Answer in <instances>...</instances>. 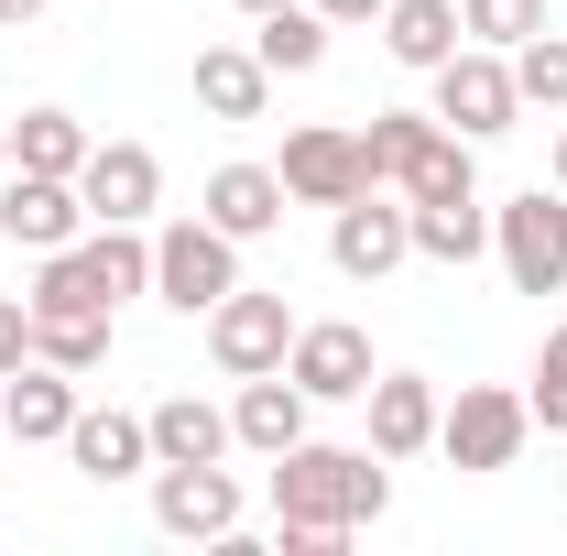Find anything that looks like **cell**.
<instances>
[{
	"label": "cell",
	"mask_w": 567,
	"mask_h": 556,
	"mask_svg": "<svg viewBox=\"0 0 567 556\" xmlns=\"http://www.w3.org/2000/svg\"><path fill=\"white\" fill-rule=\"evenodd\" d=\"M284 197H295V208H350L360 186H371V175H360V132H339V121H306V132H284Z\"/></svg>",
	"instance_id": "30bf717a"
},
{
	"label": "cell",
	"mask_w": 567,
	"mask_h": 556,
	"mask_svg": "<svg viewBox=\"0 0 567 556\" xmlns=\"http://www.w3.org/2000/svg\"><path fill=\"white\" fill-rule=\"evenodd\" d=\"M328 262H339L350 284L404 274V262H415V208H393L382 186H360L350 208H328Z\"/></svg>",
	"instance_id": "52a82bcc"
},
{
	"label": "cell",
	"mask_w": 567,
	"mask_h": 556,
	"mask_svg": "<svg viewBox=\"0 0 567 556\" xmlns=\"http://www.w3.org/2000/svg\"><path fill=\"white\" fill-rule=\"evenodd\" d=\"M229 284H240V240H229L218 218H175V229H153V295H164L175 317H208Z\"/></svg>",
	"instance_id": "7a4b0ae2"
},
{
	"label": "cell",
	"mask_w": 567,
	"mask_h": 556,
	"mask_svg": "<svg viewBox=\"0 0 567 556\" xmlns=\"http://www.w3.org/2000/svg\"><path fill=\"white\" fill-rule=\"evenodd\" d=\"M360 404H371V447H382V459H425V447H436V415H447L425 371H371Z\"/></svg>",
	"instance_id": "4fadbf2b"
},
{
	"label": "cell",
	"mask_w": 567,
	"mask_h": 556,
	"mask_svg": "<svg viewBox=\"0 0 567 556\" xmlns=\"http://www.w3.org/2000/svg\"><path fill=\"white\" fill-rule=\"evenodd\" d=\"M66 425H76V371L22 360L11 393H0V436H22V447H66Z\"/></svg>",
	"instance_id": "5bb4252c"
},
{
	"label": "cell",
	"mask_w": 567,
	"mask_h": 556,
	"mask_svg": "<svg viewBox=\"0 0 567 556\" xmlns=\"http://www.w3.org/2000/svg\"><path fill=\"white\" fill-rule=\"evenodd\" d=\"M458 22H470V44H502V55H513V44L546 33L557 11H546V0H458Z\"/></svg>",
	"instance_id": "4316f807"
},
{
	"label": "cell",
	"mask_w": 567,
	"mask_h": 556,
	"mask_svg": "<svg viewBox=\"0 0 567 556\" xmlns=\"http://www.w3.org/2000/svg\"><path fill=\"white\" fill-rule=\"evenodd\" d=\"M284 349H295V306L262 295V284H229L208 306V360L229 382H251V371H284Z\"/></svg>",
	"instance_id": "8992f818"
},
{
	"label": "cell",
	"mask_w": 567,
	"mask_h": 556,
	"mask_svg": "<svg viewBox=\"0 0 567 556\" xmlns=\"http://www.w3.org/2000/svg\"><path fill=\"white\" fill-rule=\"evenodd\" d=\"M229 11H251V22H262V11H284V0H229Z\"/></svg>",
	"instance_id": "1f68e13d"
},
{
	"label": "cell",
	"mask_w": 567,
	"mask_h": 556,
	"mask_svg": "<svg viewBox=\"0 0 567 556\" xmlns=\"http://www.w3.org/2000/svg\"><path fill=\"white\" fill-rule=\"evenodd\" d=\"M76 197H87L99 229H142V218L164 208V164H153V142H87Z\"/></svg>",
	"instance_id": "9c48e42d"
},
{
	"label": "cell",
	"mask_w": 567,
	"mask_h": 556,
	"mask_svg": "<svg viewBox=\"0 0 567 556\" xmlns=\"http://www.w3.org/2000/svg\"><path fill=\"white\" fill-rule=\"evenodd\" d=\"M557 186H567V132H557Z\"/></svg>",
	"instance_id": "836d02e7"
},
{
	"label": "cell",
	"mask_w": 567,
	"mask_h": 556,
	"mask_svg": "<svg viewBox=\"0 0 567 556\" xmlns=\"http://www.w3.org/2000/svg\"><path fill=\"white\" fill-rule=\"evenodd\" d=\"M284 208H295V197H284V175H274V164H218V175H208V197H197V218H218L229 240H274V229H284Z\"/></svg>",
	"instance_id": "9a60e30c"
},
{
	"label": "cell",
	"mask_w": 567,
	"mask_h": 556,
	"mask_svg": "<svg viewBox=\"0 0 567 556\" xmlns=\"http://www.w3.org/2000/svg\"><path fill=\"white\" fill-rule=\"evenodd\" d=\"M33 11H44V0H0V33H22V22H33Z\"/></svg>",
	"instance_id": "4dcf8cb0"
},
{
	"label": "cell",
	"mask_w": 567,
	"mask_h": 556,
	"mask_svg": "<svg viewBox=\"0 0 567 556\" xmlns=\"http://www.w3.org/2000/svg\"><path fill=\"white\" fill-rule=\"evenodd\" d=\"M492 251L513 274V295H567V186L557 197L524 186L513 208H492Z\"/></svg>",
	"instance_id": "3957f363"
},
{
	"label": "cell",
	"mask_w": 567,
	"mask_h": 556,
	"mask_svg": "<svg viewBox=\"0 0 567 556\" xmlns=\"http://www.w3.org/2000/svg\"><path fill=\"white\" fill-rule=\"evenodd\" d=\"M524 404H535L546 436H567V328H546V349H535V393H524Z\"/></svg>",
	"instance_id": "83f0119b"
},
{
	"label": "cell",
	"mask_w": 567,
	"mask_h": 556,
	"mask_svg": "<svg viewBox=\"0 0 567 556\" xmlns=\"http://www.w3.org/2000/svg\"><path fill=\"white\" fill-rule=\"evenodd\" d=\"M11 164H22V175H76V164H87V121H76V110H22V121H11Z\"/></svg>",
	"instance_id": "cb8c5ba5"
},
{
	"label": "cell",
	"mask_w": 567,
	"mask_h": 556,
	"mask_svg": "<svg viewBox=\"0 0 567 556\" xmlns=\"http://www.w3.org/2000/svg\"><path fill=\"white\" fill-rule=\"evenodd\" d=\"M328 33H339V22H328L317 0H284V11L251 22V55H262L274 76H317V66H328Z\"/></svg>",
	"instance_id": "ffe728a7"
},
{
	"label": "cell",
	"mask_w": 567,
	"mask_h": 556,
	"mask_svg": "<svg viewBox=\"0 0 567 556\" xmlns=\"http://www.w3.org/2000/svg\"><path fill=\"white\" fill-rule=\"evenodd\" d=\"M328 22H382V0H317Z\"/></svg>",
	"instance_id": "f546056e"
},
{
	"label": "cell",
	"mask_w": 567,
	"mask_h": 556,
	"mask_svg": "<svg viewBox=\"0 0 567 556\" xmlns=\"http://www.w3.org/2000/svg\"><path fill=\"white\" fill-rule=\"evenodd\" d=\"M295 436H306V382H295V371H251V382H240V404H229V447L284 459Z\"/></svg>",
	"instance_id": "e0dca14e"
},
{
	"label": "cell",
	"mask_w": 567,
	"mask_h": 556,
	"mask_svg": "<svg viewBox=\"0 0 567 556\" xmlns=\"http://www.w3.org/2000/svg\"><path fill=\"white\" fill-rule=\"evenodd\" d=\"M524 436H535V404L502 393V382H458V404L436 415V447H447L458 470H513Z\"/></svg>",
	"instance_id": "5b68a950"
},
{
	"label": "cell",
	"mask_w": 567,
	"mask_h": 556,
	"mask_svg": "<svg viewBox=\"0 0 567 556\" xmlns=\"http://www.w3.org/2000/svg\"><path fill=\"white\" fill-rule=\"evenodd\" d=\"M284 371L306 382V404H360L371 393V339H360L350 317H317V328H295Z\"/></svg>",
	"instance_id": "8fae6325"
},
{
	"label": "cell",
	"mask_w": 567,
	"mask_h": 556,
	"mask_svg": "<svg viewBox=\"0 0 567 556\" xmlns=\"http://www.w3.org/2000/svg\"><path fill=\"white\" fill-rule=\"evenodd\" d=\"M415 208V197H404ZM415 251L425 262H481L492 251V208L481 197H436V208H415Z\"/></svg>",
	"instance_id": "603a6c76"
},
{
	"label": "cell",
	"mask_w": 567,
	"mask_h": 556,
	"mask_svg": "<svg viewBox=\"0 0 567 556\" xmlns=\"http://www.w3.org/2000/svg\"><path fill=\"white\" fill-rule=\"evenodd\" d=\"M66 459L87 470V481H132V470H153V425H142V415H121V404H76Z\"/></svg>",
	"instance_id": "2e32d148"
},
{
	"label": "cell",
	"mask_w": 567,
	"mask_h": 556,
	"mask_svg": "<svg viewBox=\"0 0 567 556\" xmlns=\"http://www.w3.org/2000/svg\"><path fill=\"white\" fill-rule=\"evenodd\" d=\"M513 87H524V110H567V33H524L513 44Z\"/></svg>",
	"instance_id": "484cf974"
},
{
	"label": "cell",
	"mask_w": 567,
	"mask_h": 556,
	"mask_svg": "<svg viewBox=\"0 0 567 556\" xmlns=\"http://www.w3.org/2000/svg\"><path fill=\"white\" fill-rule=\"evenodd\" d=\"M0 175H11V121H0Z\"/></svg>",
	"instance_id": "d6a6232c"
},
{
	"label": "cell",
	"mask_w": 567,
	"mask_h": 556,
	"mask_svg": "<svg viewBox=\"0 0 567 556\" xmlns=\"http://www.w3.org/2000/svg\"><path fill=\"white\" fill-rule=\"evenodd\" d=\"M76 229H87V197H76V175H0V240H22V251H66Z\"/></svg>",
	"instance_id": "7c38bea8"
},
{
	"label": "cell",
	"mask_w": 567,
	"mask_h": 556,
	"mask_svg": "<svg viewBox=\"0 0 567 556\" xmlns=\"http://www.w3.org/2000/svg\"><path fill=\"white\" fill-rule=\"evenodd\" d=\"M458 44H470L458 0H382V55H393V66H425V76H436Z\"/></svg>",
	"instance_id": "ac0fdd59"
},
{
	"label": "cell",
	"mask_w": 567,
	"mask_h": 556,
	"mask_svg": "<svg viewBox=\"0 0 567 556\" xmlns=\"http://www.w3.org/2000/svg\"><path fill=\"white\" fill-rule=\"evenodd\" d=\"M153 524L175 546H229L240 535V481L218 459H186V470H153Z\"/></svg>",
	"instance_id": "ba28073f"
},
{
	"label": "cell",
	"mask_w": 567,
	"mask_h": 556,
	"mask_svg": "<svg viewBox=\"0 0 567 556\" xmlns=\"http://www.w3.org/2000/svg\"><path fill=\"white\" fill-rule=\"evenodd\" d=\"M382 513H393V459H382V447H317V436H295L274 459L284 556H328L339 535L382 524Z\"/></svg>",
	"instance_id": "6da1fadb"
},
{
	"label": "cell",
	"mask_w": 567,
	"mask_h": 556,
	"mask_svg": "<svg viewBox=\"0 0 567 556\" xmlns=\"http://www.w3.org/2000/svg\"><path fill=\"white\" fill-rule=\"evenodd\" d=\"M436 121L458 142H492L524 121V87H513V55L502 44H458L447 66H436Z\"/></svg>",
	"instance_id": "277c9868"
},
{
	"label": "cell",
	"mask_w": 567,
	"mask_h": 556,
	"mask_svg": "<svg viewBox=\"0 0 567 556\" xmlns=\"http://www.w3.org/2000/svg\"><path fill=\"white\" fill-rule=\"evenodd\" d=\"M22 360H33V306H22V295H0V382H11Z\"/></svg>",
	"instance_id": "f1b7e54d"
},
{
	"label": "cell",
	"mask_w": 567,
	"mask_h": 556,
	"mask_svg": "<svg viewBox=\"0 0 567 556\" xmlns=\"http://www.w3.org/2000/svg\"><path fill=\"white\" fill-rule=\"evenodd\" d=\"M33 360H55V371H99L110 360V317H33Z\"/></svg>",
	"instance_id": "d4e9b609"
},
{
	"label": "cell",
	"mask_w": 567,
	"mask_h": 556,
	"mask_svg": "<svg viewBox=\"0 0 567 556\" xmlns=\"http://www.w3.org/2000/svg\"><path fill=\"white\" fill-rule=\"evenodd\" d=\"M197 110H208V121H262V110H274V66H262L251 44H208V55H197Z\"/></svg>",
	"instance_id": "d6986e66"
},
{
	"label": "cell",
	"mask_w": 567,
	"mask_h": 556,
	"mask_svg": "<svg viewBox=\"0 0 567 556\" xmlns=\"http://www.w3.org/2000/svg\"><path fill=\"white\" fill-rule=\"evenodd\" d=\"M393 186H404L415 208H436V197H481V175H470V142L436 121V132H425L415 153H404V175H393Z\"/></svg>",
	"instance_id": "7402d4cb"
},
{
	"label": "cell",
	"mask_w": 567,
	"mask_h": 556,
	"mask_svg": "<svg viewBox=\"0 0 567 556\" xmlns=\"http://www.w3.org/2000/svg\"><path fill=\"white\" fill-rule=\"evenodd\" d=\"M153 470H186V459H229V415L218 404H197V393H164L153 404Z\"/></svg>",
	"instance_id": "44dd1931"
}]
</instances>
